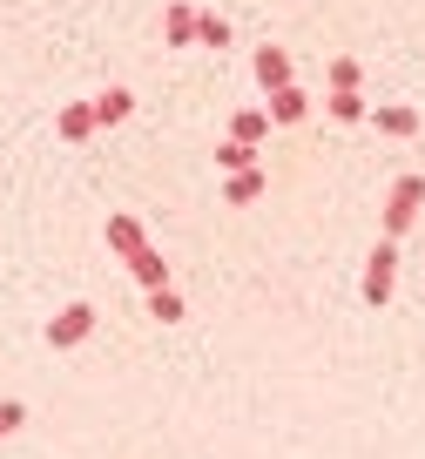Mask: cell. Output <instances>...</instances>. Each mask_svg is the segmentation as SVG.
<instances>
[{"mask_svg":"<svg viewBox=\"0 0 425 459\" xmlns=\"http://www.w3.org/2000/svg\"><path fill=\"white\" fill-rule=\"evenodd\" d=\"M419 210H425V176H398L392 196H385V237L398 244V237L419 223Z\"/></svg>","mask_w":425,"mask_h":459,"instance_id":"cell-1","label":"cell"},{"mask_svg":"<svg viewBox=\"0 0 425 459\" xmlns=\"http://www.w3.org/2000/svg\"><path fill=\"white\" fill-rule=\"evenodd\" d=\"M392 277H398V244L385 237V244L365 257V284H358V290H365V304H385V298H392Z\"/></svg>","mask_w":425,"mask_h":459,"instance_id":"cell-2","label":"cell"},{"mask_svg":"<svg viewBox=\"0 0 425 459\" xmlns=\"http://www.w3.org/2000/svg\"><path fill=\"white\" fill-rule=\"evenodd\" d=\"M88 331H95V304H68V311L48 317V344H55V351H74Z\"/></svg>","mask_w":425,"mask_h":459,"instance_id":"cell-3","label":"cell"},{"mask_svg":"<svg viewBox=\"0 0 425 459\" xmlns=\"http://www.w3.org/2000/svg\"><path fill=\"white\" fill-rule=\"evenodd\" d=\"M95 129H101V122H95V101H68V108L55 115V135H61V143H88Z\"/></svg>","mask_w":425,"mask_h":459,"instance_id":"cell-4","label":"cell"},{"mask_svg":"<svg viewBox=\"0 0 425 459\" xmlns=\"http://www.w3.org/2000/svg\"><path fill=\"white\" fill-rule=\"evenodd\" d=\"M256 88H264V95L291 88V55H283V48H256Z\"/></svg>","mask_w":425,"mask_h":459,"instance_id":"cell-5","label":"cell"},{"mask_svg":"<svg viewBox=\"0 0 425 459\" xmlns=\"http://www.w3.org/2000/svg\"><path fill=\"white\" fill-rule=\"evenodd\" d=\"M196 7H189V0H169V14H162V41H169V48H189V41H196Z\"/></svg>","mask_w":425,"mask_h":459,"instance_id":"cell-6","label":"cell"},{"mask_svg":"<svg viewBox=\"0 0 425 459\" xmlns=\"http://www.w3.org/2000/svg\"><path fill=\"white\" fill-rule=\"evenodd\" d=\"M264 108H270V122H304V115H311V95L291 82V88H277V95H264Z\"/></svg>","mask_w":425,"mask_h":459,"instance_id":"cell-7","label":"cell"},{"mask_svg":"<svg viewBox=\"0 0 425 459\" xmlns=\"http://www.w3.org/2000/svg\"><path fill=\"white\" fill-rule=\"evenodd\" d=\"M128 271H135V284H142V290H162V284H169V264L156 257V244H142L135 257H128Z\"/></svg>","mask_w":425,"mask_h":459,"instance_id":"cell-8","label":"cell"},{"mask_svg":"<svg viewBox=\"0 0 425 459\" xmlns=\"http://www.w3.org/2000/svg\"><path fill=\"white\" fill-rule=\"evenodd\" d=\"M264 135H270V108H237V115H230V143H264Z\"/></svg>","mask_w":425,"mask_h":459,"instance_id":"cell-9","label":"cell"},{"mask_svg":"<svg viewBox=\"0 0 425 459\" xmlns=\"http://www.w3.org/2000/svg\"><path fill=\"white\" fill-rule=\"evenodd\" d=\"M142 244H149V237H142V223H135V216H108V250H115V257H135V250Z\"/></svg>","mask_w":425,"mask_h":459,"instance_id":"cell-10","label":"cell"},{"mask_svg":"<svg viewBox=\"0 0 425 459\" xmlns=\"http://www.w3.org/2000/svg\"><path fill=\"white\" fill-rule=\"evenodd\" d=\"M128 115H135V95H128V88H101V95H95V122H101V129L128 122Z\"/></svg>","mask_w":425,"mask_h":459,"instance_id":"cell-11","label":"cell"},{"mask_svg":"<svg viewBox=\"0 0 425 459\" xmlns=\"http://www.w3.org/2000/svg\"><path fill=\"white\" fill-rule=\"evenodd\" d=\"M371 122H378L385 135H419V108H398V101H392V108H378Z\"/></svg>","mask_w":425,"mask_h":459,"instance_id":"cell-12","label":"cell"},{"mask_svg":"<svg viewBox=\"0 0 425 459\" xmlns=\"http://www.w3.org/2000/svg\"><path fill=\"white\" fill-rule=\"evenodd\" d=\"M149 317H156V325H176V317H183V290H176V284L149 290Z\"/></svg>","mask_w":425,"mask_h":459,"instance_id":"cell-13","label":"cell"},{"mask_svg":"<svg viewBox=\"0 0 425 459\" xmlns=\"http://www.w3.org/2000/svg\"><path fill=\"white\" fill-rule=\"evenodd\" d=\"M223 196L237 203V210H243V203H256V196H264V169H243V176H230V183H223Z\"/></svg>","mask_w":425,"mask_h":459,"instance_id":"cell-14","label":"cell"},{"mask_svg":"<svg viewBox=\"0 0 425 459\" xmlns=\"http://www.w3.org/2000/svg\"><path fill=\"white\" fill-rule=\"evenodd\" d=\"M216 169H223V176L256 169V149H250V143H223V149H216Z\"/></svg>","mask_w":425,"mask_h":459,"instance_id":"cell-15","label":"cell"},{"mask_svg":"<svg viewBox=\"0 0 425 459\" xmlns=\"http://www.w3.org/2000/svg\"><path fill=\"white\" fill-rule=\"evenodd\" d=\"M358 82H365V68H358L351 55H338V61H331V95H358Z\"/></svg>","mask_w":425,"mask_h":459,"instance_id":"cell-16","label":"cell"},{"mask_svg":"<svg viewBox=\"0 0 425 459\" xmlns=\"http://www.w3.org/2000/svg\"><path fill=\"white\" fill-rule=\"evenodd\" d=\"M196 41H203V48H230V21H223V14H203V21H196Z\"/></svg>","mask_w":425,"mask_h":459,"instance_id":"cell-17","label":"cell"},{"mask_svg":"<svg viewBox=\"0 0 425 459\" xmlns=\"http://www.w3.org/2000/svg\"><path fill=\"white\" fill-rule=\"evenodd\" d=\"M325 108L338 115V122H365V115H371V108H365V95H331Z\"/></svg>","mask_w":425,"mask_h":459,"instance_id":"cell-18","label":"cell"},{"mask_svg":"<svg viewBox=\"0 0 425 459\" xmlns=\"http://www.w3.org/2000/svg\"><path fill=\"white\" fill-rule=\"evenodd\" d=\"M21 426H28V405H21V399H0V439L21 432Z\"/></svg>","mask_w":425,"mask_h":459,"instance_id":"cell-19","label":"cell"}]
</instances>
